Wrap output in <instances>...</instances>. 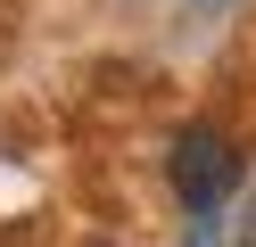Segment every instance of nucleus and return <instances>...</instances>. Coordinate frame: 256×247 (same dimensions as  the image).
Masks as SVG:
<instances>
[{
	"label": "nucleus",
	"instance_id": "nucleus-2",
	"mask_svg": "<svg viewBox=\"0 0 256 247\" xmlns=\"http://www.w3.org/2000/svg\"><path fill=\"white\" fill-rule=\"evenodd\" d=\"M240 239H248V247H256V206H248V231H240Z\"/></svg>",
	"mask_w": 256,
	"mask_h": 247
},
{
	"label": "nucleus",
	"instance_id": "nucleus-1",
	"mask_svg": "<svg viewBox=\"0 0 256 247\" xmlns=\"http://www.w3.org/2000/svg\"><path fill=\"white\" fill-rule=\"evenodd\" d=\"M166 173H174V190H182V206L198 214V223H215V206L240 190V148L223 140L215 124H190L182 140L166 148Z\"/></svg>",
	"mask_w": 256,
	"mask_h": 247
}]
</instances>
